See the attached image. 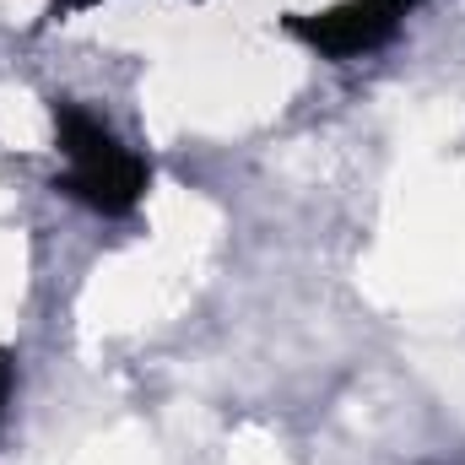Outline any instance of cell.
<instances>
[{
  "label": "cell",
  "instance_id": "6da1fadb",
  "mask_svg": "<svg viewBox=\"0 0 465 465\" xmlns=\"http://www.w3.org/2000/svg\"><path fill=\"white\" fill-rule=\"evenodd\" d=\"M54 130H60V152H65V184L71 195H82L98 212H130L141 201V163L119 146L114 135L82 109H54Z\"/></svg>",
  "mask_w": 465,
  "mask_h": 465
}]
</instances>
